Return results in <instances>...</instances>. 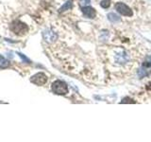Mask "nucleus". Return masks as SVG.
Returning a JSON list of instances; mask_svg holds the SVG:
<instances>
[{
  "instance_id": "nucleus-1",
  "label": "nucleus",
  "mask_w": 151,
  "mask_h": 142,
  "mask_svg": "<svg viewBox=\"0 0 151 142\" xmlns=\"http://www.w3.org/2000/svg\"><path fill=\"white\" fill-rule=\"evenodd\" d=\"M9 28H11V30L14 33V34L19 35V36L25 35L26 33L28 31V27L26 25L25 23L21 22L20 20H14L11 24Z\"/></svg>"
},
{
  "instance_id": "nucleus-2",
  "label": "nucleus",
  "mask_w": 151,
  "mask_h": 142,
  "mask_svg": "<svg viewBox=\"0 0 151 142\" xmlns=\"http://www.w3.org/2000/svg\"><path fill=\"white\" fill-rule=\"evenodd\" d=\"M52 90L55 94L58 95H66L68 93V86L63 80H55L52 83Z\"/></svg>"
},
{
  "instance_id": "nucleus-3",
  "label": "nucleus",
  "mask_w": 151,
  "mask_h": 142,
  "mask_svg": "<svg viewBox=\"0 0 151 142\" xmlns=\"http://www.w3.org/2000/svg\"><path fill=\"white\" fill-rule=\"evenodd\" d=\"M115 9L119 12L122 15H125V16H132L133 15V12H132V9L126 5L125 3H122V2H118L115 4Z\"/></svg>"
},
{
  "instance_id": "nucleus-4",
  "label": "nucleus",
  "mask_w": 151,
  "mask_h": 142,
  "mask_svg": "<svg viewBox=\"0 0 151 142\" xmlns=\"http://www.w3.org/2000/svg\"><path fill=\"white\" fill-rule=\"evenodd\" d=\"M30 82L37 85H44L47 82V76L44 73H37L32 76Z\"/></svg>"
},
{
  "instance_id": "nucleus-5",
  "label": "nucleus",
  "mask_w": 151,
  "mask_h": 142,
  "mask_svg": "<svg viewBox=\"0 0 151 142\" xmlns=\"http://www.w3.org/2000/svg\"><path fill=\"white\" fill-rule=\"evenodd\" d=\"M81 12H83V14L85 16H87L89 18H94L96 15V9L92 7H89V6H84L81 9Z\"/></svg>"
},
{
  "instance_id": "nucleus-6",
  "label": "nucleus",
  "mask_w": 151,
  "mask_h": 142,
  "mask_svg": "<svg viewBox=\"0 0 151 142\" xmlns=\"http://www.w3.org/2000/svg\"><path fill=\"white\" fill-rule=\"evenodd\" d=\"M42 36H44V39L48 43H52L57 39V35L52 30H45L42 32Z\"/></svg>"
},
{
  "instance_id": "nucleus-7",
  "label": "nucleus",
  "mask_w": 151,
  "mask_h": 142,
  "mask_svg": "<svg viewBox=\"0 0 151 142\" xmlns=\"http://www.w3.org/2000/svg\"><path fill=\"white\" fill-rule=\"evenodd\" d=\"M71 8H72V0H68L67 2H66L63 7H61L60 9V12H63L64 11H67V9H70Z\"/></svg>"
},
{
  "instance_id": "nucleus-8",
  "label": "nucleus",
  "mask_w": 151,
  "mask_h": 142,
  "mask_svg": "<svg viewBox=\"0 0 151 142\" xmlns=\"http://www.w3.org/2000/svg\"><path fill=\"white\" fill-rule=\"evenodd\" d=\"M9 65V62L7 59H5L4 57L0 56V67H1V68H7Z\"/></svg>"
},
{
  "instance_id": "nucleus-9",
  "label": "nucleus",
  "mask_w": 151,
  "mask_h": 142,
  "mask_svg": "<svg viewBox=\"0 0 151 142\" xmlns=\"http://www.w3.org/2000/svg\"><path fill=\"white\" fill-rule=\"evenodd\" d=\"M108 17H109V20H110L111 22H112V23H116L118 21H120V18L118 17V15H116V14L113 13V12L109 14Z\"/></svg>"
},
{
  "instance_id": "nucleus-10",
  "label": "nucleus",
  "mask_w": 151,
  "mask_h": 142,
  "mask_svg": "<svg viewBox=\"0 0 151 142\" xmlns=\"http://www.w3.org/2000/svg\"><path fill=\"white\" fill-rule=\"evenodd\" d=\"M100 6L104 9H108L111 6V1L110 0H103V1L100 3Z\"/></svg>"
},
{
  "instance_id": "nucleus-11",
  "label": "nucleus",
  "mask_w": 151,
  "mask_h": 142,
  "mask_svg": "<svg viewBox=\"0 0 151 142\" xmlns=\"http://www.w3.org/2000/svg\"><path fill=\"white\" fill-rule=\"evenodd\" d=\"M79 3L81 6H88V5L91 3V0H79Z\"/></svg>"
},
{
  "instance_id": "nucleus-12",
  "label": "nucleus",
  "mask_w": 151,
  "mask_h": 142,
  "mask_svg": "<svg viewBox=\"0 0 151 142\" xmlns=\"http://www.w3.org/2000/svg\"><path fill=\"white\" fill-rule=\"evenodd\" d=\"M18 55H19V56H20V57H21V58L23 59V61H26V62H27V63H28V64H29V63H30V61H29V60H28V59L27 58V57H26V56H24V55H23V54H21V53H18Z\"/></svg>"
}]
</instances>
